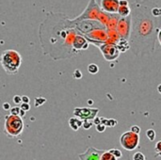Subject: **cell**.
Instances as JSON below:
<instances>
[{"instance_id": "obj_1", "label": "cell", "mask_w": 161, "mask_h": 160, "mask_svg": "<svg viewBox=\"0 0 161 160\" xmlns=\"http://www.w3.org/2000/svg\"><path fill=\"white\" fill-rule=\"evenodd\" d=\"M147 3L136 1L130 7L131 28L128 44L131 51L137 57L154 52L157 38L155 17L151 12V6Z\"/></svg>"}, {"instance_id": "obj_2", "label": "cell", "mask_w": 161, "mask_h": 160, "mask_svg": "<svg viewBox=\"0 0 161 160\" xmlns=\"http://www.w3.org/2000/svg\"><path fill=\"white\" fill-rule=\"evenodd\" d=\"M1 62L7 74H17L21 63V57L17 52L11 50L5 51L2 54Z\"/></svg>"}, {"instance_id": "obj_3", "label": "cell", "mask_w": 161, "mask_h": 160, "mask_svg": "<svg viewBox=\"0 0 161 160\" xmlns=\"http://www.w3.org/2000/svg\"><path fill=\"white\" fill-rule=\"evenodd\" d=\"M120 143L122 148L127 151H133L139 146V134L134 133L130 130L124 133L120 138Z\"/></svg>"}, {"instance_id": "obj_4", "label": "cell", "mask_w": 161, "mask_h": 160, "mask_svg": "<svg viewBox=\"0 0 161 160\" xmlns=\"http://www.w3.org/2000/svg\"><path fill=\"white\" fill-rule=\"evenodd\" d=\"M118 31L120 33L121 38L122 40L128 41L129 34H130V28H131V17L126 16V17H122L118 21Z\"/></svg>"}, {"instance_id": "obj_5", "label": "cell", "mask_w": 161, "mask_h": 160, "mask_svg": "<svg viewBox=\"0 0 161 160\" xmlns=\"http://www.w3.org/2000/svg\"><path fill=\"white\" fill-rule=\"evenodd\" d=\"M101 52L103 53L105 58L107 60H116L120 55V50L114 44H107L103 48H101Z\"/></svg>"}, {"instance_id": "obj_6", "label": "cell", "mask_w": 161, "mask_h": 160, "mask_svg": "<svg viewBox=\"0 0 161 160\" xmlns=\"http://www.w3.org/2000/svg\"><path fill=\"white\" fill-rule=\"evenodd\" d=\"M100 6L102 10L108 13H117L119 6H120V0H101Z\"/></svg>"}, {"instance_id": "obj_7", "label": "cell", "mask_w": 161, "mask_h": 160, "mask_svg": "<svg viewBox=\"0 0 161 160\" xmlns=\"http://www.w3.org/2000/svg\"><path fill=\"white\" fill-rule=\"evenodd\" d=\"M104 150L101 151V150H97L95 148H92V147H90L87 151L86 153H84L82 154H79V158L80 159H101L102 154L104 153Z\"/></svg>"}, {"instance_id": "obj_8", "label": "cell", "mask_w": 161, "mask_h": 160, "mask_svg": "<svg viewBox=\"0 0 161 160\" xmlns=\"http://www.w3.org/2000/svg\"><path fill=\"white\" fill-rule=\"evenodd\" d=\"M98 112V109H89V108H75V115L81 117L82 119H93V117Z\"/></svg>"}, {"instance_id": "obj_9", "label": "cell", "mask_w": 161, "mask_h": 160, "mask_svg": "<svg viewBox=\"0 0 161 160\" xmlns=\"http://www.w3.org/2000/svg\"><path fill=\"white\" fill-rule=\"evenodd\" d=\"M117 13L121 16V17H126V16H129L131 13V9L129 5H126V6H119V9Z\"/></svg>"}, {"instance_id": "obj_10", "label": "cell", "mask_w": 161, "mask_h": 160, "mask_svg": "<svg viewBox=\"0 0 161 160\" xmlns=\"http://www.w3.org/2000/svg\"><path fill=\"white\" fill-rule=\"evenodd\" d=\"M69 124H70V126L74 130H77L80 126H82L83 123L81 121H79L78 119H76V118H72L69 121Z\"/></svg>"}, {"instance_id": "obj_11", "label": "cell", "mask_w": 161, "mask_h": 160, "mask_svg": "<svg viewBox=\"0 0 161 160\" xmlns=\"http://www.w3.org/2000/svg\"><path fill=\"white\" fill-rule=\"evenodd\" d=\"M101 159L102 160H116L117 158L114 156V155L110 153L109 151H105L103 153V154H102Z\"/></svg>"}, {"instance_id": "obj_12", "label": "cell", "mask_w": 161, "mask_h": 160, "mask_svg": "<svg viewBox=\"0 0 161 160\" xmlns=\"http://www.w3.org/2000/svg\"><path fill=\"white\" fill-rule=\"evenodd\" d=\"M88 71H89V73H90V74H95L98 73L99 68H98V66H97L96 64H94V63H91V64H90L88 66Z\"/></svg>"}, {"instance_id": "obj_13", "label": "cell", "mask_w": 161, "mask_h": 160, "mask_svg": "<svg viewBox=\"0 0 161 160\" xmlns=\"http://www.w3.org/2000/svg\"><path fill=\"white\" fill-rule=\"evenodd\" d=\"M146 137L148 138V140H149L150 141L155 140V130H153V129L147 130V131H146Z\"/></svg>"}, {"instance_id": "obj_14", "label": "cell", "mask_w": 161, "mask_h": 160, "mask_svg": "<svg viewBox=\"0 0 161 160\" xmlns=\"http://www.w3.org/2000/svg\"><path fill=\"white\" fill-rule=\"evenodd\" d=\"M151 12L155 17H159V16H161V8H157V7L152 8Z\"/></svg>"}, {"instance_id": "obj_15", "label": "cell", "mask_w": 161, "mask_h": 160, "mask_svg": "<svg viewBox=\"0 0 161 160\" xmlns=\"http://www.w3.org/2000/svg\"><path fill=\"white\" fill-rule=\"evenodd\" d=\"M110 153H111L114 156H115L117 159H119V158H121L122 157V152L120 151V150H118V149H111V150H108Z\"/></svg>"}, {"instance_id": "obj_16", "label": "cell", "mask_w": 161, "mask_h": 160, "mask_svg": "<svg viewBox=\"0 0 161 160\" xmlns=\"http://www.w3.org/2000/svg\"><path fill=\"white\" fill-rule=\"evenodd\" d=\"M46 102V99L44 98H41V97H39V98H36L35 99V107H40V106H42L44 103Z\"/></svg>"}, {"instance_id": "obj_17", "label": "cell", "mask_w": 161, "mask_h": 160, "mask_svg": "<svg viewBox=\"0 0 161 160\" xmlns=\"http://www.w3.org/2000/svg\"><path fill=\"white\" fill-rule=\"evenodd\" d=\"M133 159L134 160H144L145 159V156H144V154L142 153H139V152H138V153H136L133 155Z\"/></svg>"}, {"instance_id": "obj_18", "label": "cell", "mask_w": 161, "mask_h": 160, "mask_svg": "<svg viewBox=\"0 0 161 160\" xmlns=\"http://www.w3.org/2000/svg\"><path fill=\"white\" fill-rule=\"evenodd\" d=\"M20 109H21V107H11V115H14V116H19Z\"/></svg>"}, {"instance_id": "obj_19", "label": "cell", "mask_w": 161, "mask_h": 160, "mask_svg": "<svg viewBox=\"0 0 161 160\" xmlns=\"http://www.w3.org/2000/svg\"><path fill=\"white\" fill-rule=\"evenodd\" d=\"M155 154L158 156H161V140L157 141L155 144Z\"/></svg>"}, {"instance_id": "obj_20", "label": "cell", "mask_w": 161, "mask_h": 160, "mask_svg": "<svg viewBox=\"0 0 161 160\" xmlns=\"http://www.w3.org/2000/svg\"><path fill=\"white\" fill-rule=\"evenodd\" d=\"M96 130H97L98 132H100V133L104 132L105 130V125L104 124H102V123H100V124H96Z\"/></svg>"}, {"instance_id": "obj_21", "label": "cell", "mask_w": 161, "mask_h": 160, "mask_svg": "<svg viewBox=\"0 0 161 160\" xmlns=\"http://www.w3.org/2000/svg\"><path fill=\"white\" fill-rule=\"evenodd\" d=\"M13 102L16 104V105H20L22 104V97L19 95H15L13 97Z\"/></svg>"}, {"instance_id": "obj_22", "label": "cell", "mask_w": 161, "mask_h": 160, "mask_svg": "<svg viewBox=\"0 0 161 160\" xmlns=\"http://www.w3.org/2000/svg\"><path fill=\"white\" fill-rule=\"evenodd\" d=\"M21 108L24 109V110H25V111H28L29 109H30V105H29L28 103H22V105H21Z\"/></svg>"}, {"instance_id": "obj_23", "label": "cell", "mask_w": 161, "mask_h": 160, "mask_svg": "<svg viewBox=\"0 0 161 160\" xmlns=\"http://www.w3.org/2000/svg\"><path fill=\"white\" fill-rule=\"evenodd\" d=\"M74 77L76 78V79H80L82 77V74H81V72H80V70H75V74H74Z\"/></svg>"}, {"instance_id": "obj_24", "label": "cell", "mask_w": 161, "mask_h": 160, "mask_svg": "<svg viewBox=\"0 0 161 160\" xmlns=\"http://www.w3.org/2000/svg\"><path fill=\"white\" fill-rule=\"evenodd\" d=\"M131 131L134 132V133L139 134V132H141V128H139L138 125H133L132 127H131Z\"/></svg>"}, {"instance_id": "obj_25", "label": "cell", "mask_w": 161, "mask_h": 160, "mask_svg": "<svg viewBox=\"0 0 161 160\" xmlns=\"http://www.w3.org/2000/svg\"><path fill=\"white\" fill-rule=\"evenodd\" d=\"M82 125L85 129H90L91 127V123H89L88 121H84Z\"/></svg>"}, {"instance_id": "obj_26", "label": "cell", "mask_w": 161, "mask_h": 160, "mask_svg": "<svg viewBox=\"0 0 161 160\" xmlns=\"http://www.w3.org/2000/svg\"><path fill=\"white\" fill-rule=\"evenodd\" d=\"M2 107H3L4 110H10V109H11V106H10V104H8V103H4Z\"/></svg>"}, {"instance_id": "obj_27", "label": "cell", "mask_w": 161, "mask_h": 160, "mask_svg": "<svg viewBox=\"0 0 161 160\" xmlns=\"http://www.w3.org/2000/svg\"><path fill=\"white\" fill-rule=\"evenodd\" d=\"M120 5L121 6H126V5H129V3L127 0H120Z\"/></svg>"}, {"instance_id": "obj_28", "label": "cell", "mask_w": 161, "mask_h": 160, "mask_svg": "<svg viewBox=\"0 0 161 160\" xmlns=\"http://www.w3.org/2000/svg\"><path fill=\"white\" fill-rule=\"evenodd\" d=\"M25 110H24V109H22L21 108L20 109V113H19V117H21V118H23V117H25Z\"/></svg>"}, {"instance_id": "obj_29", "label": "cell", "mask_w": 161, "mask_h": 160, "mask_svg": "<svg viewBox=\"0 0 161 160\" xmlns=\"http://www.w3.org/2000/svg\"><path fill=\"white\" fill-rule=\"evenodd\" d=\"M29 101L30 100H29V98L27 97V96H23L22 97V102L23 103H29Z\"/></svg>"}, {"instance_id": "obj_30", "label": "cell", "mask_w": 161, "mask_h": 160, "mask_svg": "<svg viewBox=\"0 0 161 160\" xmlns=\"http://www.w3.org/2000/svg\"><path fill=\"white\" fill-rule=\"evenodd\" d=\"M157 39H158L159 43H160V44H161V29H160V30H158V33H157Z\"/></svg>"}, {"instance_id": "obj_31", "label": "cell", "mask_w": 161, "mask_h": 160, "mask_svg": "<svg viewBox=\"0 0 161 160\" xmlns=\"http://www.w3.org/2000/svg\"><path fill=\"white\" fill-rule=\"evenodd\" d=\"M157 91H158V92L161 94V84H159V85L157 86Z\"/></svg>"}]
</instances>
